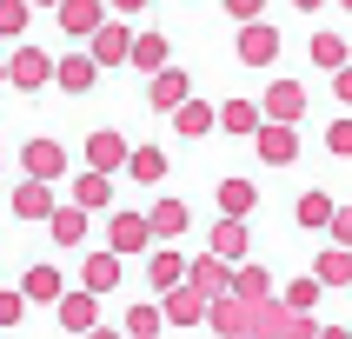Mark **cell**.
<instances>
[{"label":"cell","instance_id":"6da1fadb","mask_svg":"<svg viewBox=\"0 0 352 339\" xmlns=\"http://www.w3.org/2000/svg\"><path fill=\"white\" fill-rule=\"evenodd\" d=\"M7 87H14V94H40V87H54V54L34 47V40H20L14 54H7Z\"/></svg>","mask_w":352,"mask_h":339},{"label":"cell","instance_id":"7a4b0ae2","mask_svg":"<svg viewBox=\"0 0 352 339\" xmlns=\"http://www.w3.org/2000/svg\"><path fill=\"white\" fill-rule=\"evenodd\" d=\"M107 246H113L120 259H126V253H153V246H160L153 219L140 213V206H113V213H107Z\"/></svg>","mask_w":352,"mask_h":339},{"label":"cell","instance_id":"3957f363","mask_svg":"<svg viewBox=\"0 0 352 339\" xmlns=\"http://www.w3.org/2000/svg\"><path fill=\"white\" fill-rule=\"evenodd\" d=\"M279 47H286V34H279L273 20H246V27H239V40H233L239 67H273Z\"/></svg>","mask_w":352,"mask_h":339},{"label":"cell","instance_id":"277c9868","mask_svg":"<svg viewBox=\"0 0 352 339\" xmlns=\"http://www.w3.org/2000/svg\"><path fill=\"white\" fill-rule=\"evenodd\" d=\"M14 219H27V226H47L54 219V206H60V193H54V179H27L20 173V186H14Z\"/></svg>","mask_w":352,"mask_h":339},{"label":"cell","instance_id":"5b68a950","mask_svg":"<svg viewBox=\"0 0 352 339\" xmlns=\"http://www.w3.org/2000/svg\"><path fill=\"white\" fill-rule=\"evenodd\" d=\"M107 14H113L107 0H60V7H54V20H60L67 40H94L100 27H107Z\"/></svg>","mask_w":352,"mask_h":339},{"label":"cell","instance_id":"8992f818","mask_svg":"<svg viewBox=\"0 0 352 339\" xmlns=\"http://www.w3.org/2000/svg\"><path fill=\"white\" fill-rule=\"evenodd\" d=\"M126 160H133V140L113 133V127H94L87 133V166L94 173H126Z\"/></svg>","mask_w":352,"mask_h":339},{"label":"cell","instance_id":"52a82bcc","mask_svg":"<svg viewBox=\"0 0 352 339\" xmlns=\"http://www.w3.org/2000/svg\"><path fill=\"white\" fill-rule=\"evenodd\" d=\"M120 279H126V259L113 253V246H100V253H80V286L87 293H120Z\"/></svg>","mask_w":352,"mask_h":339},{"label":"cell","instance_id":"ba28073f","mask_svg":"<svg viewBox=\"0 0 352 339\" xmlns=\"http://www.w3.org/2000/svg\"><path fill=\"white\" fill-rule=\"evenodd\" d=\"M87 54H94L100 67H126V60H133V27H126V14H107V27L87 40Z\"/></svg>","mask_w":352,"mask_h":339},{"label":"cell","instance_id":"9c48e42d","mask_svg":"<svg viewBox=\"0 0 352 339\" xmlns=\"http://www.w3.org/2000/svg\"><path fill=\"white\" fill-rule=\"evenodd\" d=\"M100 74H107V67H100L87 47H74V54H60V60H54V87H60V94H94Z\"/></svg>","mask_w":352,"mask_h":339},{"label":"cell","instance_id":"30bf717a","mask_svg":"<svg viewBox=\"0 0 352 339\" xmlns=\"http://www.w3.org/2000/svg\"><path fill=\"white\" fill-rule=\"evenodd\" d=\"M54 319H60V333H94L100 326V293H87V286H67L60 293V306H54Z\"/></svg>","mask_w":352,"mask_h":339},{"label":"cell","instance_id":"8fae6325","mask_svg":"<svg viewBox=\"0 0 352 339\" xmlns=\"http://www.w3.org/2000/svg\"><path fill=\"white\" fill-rule=\"evenodd\" d=\"M206 306H213V299L199 293L193 279H179L173 293H160V313H166V326H206Z\"/></svg>","mask_w":352,"mask_h":339},{"label":"cell","instance_id":"7c38bea8","mask_svg":"<svg viewBox=\"0 0 352 339\" xmlns=\"http://www.w3.org/2000/svg\"><path fill=\"white\" fill-rule=\"evenodd\" d=\"M253 153L266 160V166H293L299 160V127H286V120H266L253 133Z\"/></svg>","mask_w":352,"mask_h":339},{"label":"cell","instance_id":"4fadbf2b","mask_svg":"<svg viewBox=\"0 0 352 339\" xmlns=\"http://www.w3.org/2000/svg\"><path fill=\"white\" fill-rule=\"evenodd\" d=\"M20 173H27V179H54V186H60V173H67V146H60V140H27V146H20Z\"/></svg>","mask_w":352,"mask_h":339},{"label":"cell","instance_id":"5bb4252c","mask_svg":"<svg viewBox=\"0 0 352 339\" xmlns=\"http://www.w3.org/2000/svg\"><path fill=\"white\" fill-rule=\"evenodd\" d=\"M206 253H219V259H253V226H246V219H226L219 213L213 219V233H206Z\"/></svg>","mask_w":352,"mask_h":339},{"label":"cell","instance_id":"9a60e30c","mask_svg":"<svg viewBox=\"0 0 352 339\" xmlns=\"http://www.w3.org/2000/svg\"><path fill=\"white\" fill-rule=\"evenodd\" d=\"M186 100H193V80L179 74V67H160V74L146 80V107H153V113H173Z\"/></svg>","mask_w":352,"mask_h":339},{"label":"cell","instance_id":"2e32d148","mask_svg":"<svg viewBox=\"0 0 352 339\" xmlns=\"http://www.w3.org/2000/svg\"><path fill=\"white\" fill-rule=\"evenodd\" d=\"M87 206H74V199H60L54 206V219H47V233H54V246L60 253H80V246H87Z\"/></svg>","mask_w":352,"mask_h":339},{"label":"cell","instance_id":"e0dca14e","mask_svg":"<svg viewBox=\"0 0 352 339\" xmlns=\"http://www.w3.org/2000/svg\"><path fill=\"white\" fill-rule=\"evenodd\" d=\"M20 293H27V306H60L67 279H60V266H54V259H34V266L20 273Z\"/></svg>","mask_w":352,"mask_h":339},{"label":"cell","instance_id":"ac0fdd59","mask_svg":"<svg viewBox=\"0 0 352 339\" xmlns=\"http://www.w3.org/2000/svg\"><path fill=\"white\" fill-rule=\"evenodd\" d=\"M206 326H213V339H233V333H253V306L239 293H219L213 306H206Z\"/></svg>","mask_w":352,"mask_h":339},{"label":"cell","instance_id":"d6986e66","mask_svg":"<svg viewBox=\"0 0 352 339\" xmlns=\"http://www.w3.org/2000/svg\"><path fill=\"white\" fill-rule=\"evenodd\" d=\"M259 107H266V120L299 127V120H306V87H299V80H273V87L259 94Z\"/></svg>","mask_w":352,"mask_h":339},{"label":"cell","instance_id":"ffe728a7","mask_svg":"<svg viewBox=\"0 0 352 339\" xmlns=\"http://www.w3.org/2000/svg\"><path fill=\"white\" fill-rule=\"evenodd\" d=\"M166 120H173V133L179 140H206V133H219V107H213V100H186V107H173V113H166Z\"/></svg>","mask_w":352,"mask_h":339},{"label":"cell","instance_id":"44dd1931","mask_svg":"<svg viewBox=\"0 0 352 339\" xmlns=\"http://www.w3.org/2000/svg\"><path fill=\"white\" fill-rule=\"evenodd\" d=\"M67 199H74V206H87V213H107V206H113V173H94V166H80L74 186H67Z\"/></svg>","mask_w":352,"mask_h":339},{"label":"cell","instance_id":"7402d4cb","mask_svg":"<svg viewBox=\"0 0 352 339\" xmlns=\"http://www.w3.org/2000/svg\"><path fill=\"white\" fill-rule=\"evenodd\" d=\"M186 279H193L206 299H219V293H233V259H219V253H193Z\"/></svg>","mask_w":352,"mask_h":339},{"label":"cell","instance_id":"603a6c76","mask_svg":"<svg viewBox=\"0 0 352 339\" xmlns=\"http://www.w3.org/2000/svg\"><path fill=\"white\" fill-rule=\"evenodd\" d=\"M213 206H219L226 219H253V213H259V186L233 173V179H219V186H213Z\"/></svg>","mask_w":352,"mask_h":339},{"label":"cell","instance_id":"cb8c5ba5","mask_svg":"<svg viewBox=\"0 0 352 339\" xmlns=\"http://www.w3.org/2000/svg\"><path fill=\"white\" fill-rule=\"evenodd\" d=\"M259 127H266V107H259V100H219V133L253 140Z\"/></svg>","mask_w":352,"mask_h":339},{"label":"cell","instance_id":"d4e9b609","mask_svg":"<svg viewBox=\"0 0 352 339\" xmlns=\"http://www.w3.org/2000/svg\"><path fill=\"white\" fill-rule=\"evenodd\" d=\"M333 213H339V199L326 193V186H306V193H299V206H293V219L306 226V233H326V226H333Z\"/></svg>","mask_w":352,"mask_h":339},{"label":"cell","instance_id":"484cf974","mask_svg":"<svg viewBox=\"0 0 352 339\" xmlns=\"http://www.w3.org/2000/svg\"><path fill=\"white\" fill-rule=\"evenodd\" d=\"M146 219H153V239L166 246V239H179L186 226H193V206H186V199H153V206H146Z\"/></svg>","mask_w":352,"mask_h":339},{"label":"cell","instance_id":"4316f807","mask_svg":"<svg viewBox=\"0 0 352 339\" xmlns=\"http://www.w3.org/2000/svg\"><path fill=\"white\" fill-rule=\"evenodd\" d=\"M186 266H193L186 253H166V246H153V253H146V286H153V293H173L179 279H186Z\"/></svg>","mask_w":352,"mask_h":339},{"label":"cell","instance_id":"83f0119b","mask_svg":"<svg viewBox=\"0 0 352 339\" xmlns=\"http://www.w3.org/2000/svg\"><path fill=\"white\" fill-rule=\"evenodd\" d=\"M126 67H140V74L153 80L160 67H173V40L166 34H133V60H126Z\"/></svg>","mask_w":352,"mask_h":339},{"label":"cell","instance_id":"f1b7e54d","mask_svg":"<svg viewBox=\"0 0 352 339\" xmlns=\"http://www.w3.org/2000/svg\"><path fill=\"white\" fill-rule=\"evenodd\" d=\"M233 293L246 299V306H259V299H273L279 286H273V273H266L259 259H239V266H233Z\"/></svg>","mask_w":352,"mask_h":339},{"label":"cell","instance_id":"f546056e","mask_svg":"<svg viewBox=\"0 0 352 339\" xmlns=\"http://www.w3.org/2000/svg\"><path fill=\"white\" fill-rule=\"evenodd\" d=\"M166 173H173V160L160 153V146H133V160H126V179L133 186H160Z\"/></svg>","mask_w":352,"mask_h":339},{"label":"cell","instance_id":"4dcf8cb0","mask_svg":"<svg viewBox=\"0 0 352 339\" xmlns=\"http://www.w3.org/2000/svg\"><path fill=\"white\" fill-rule=\"evenodd\" d=\"M286 326H293V306H286L279 293L253 306V339H286Z\"/></svg>","mask_w":352,"mask_h":339},{"label":"cell","instance_id":"1f68e13d","mask_svg":"<svg viewBox=\"0 0 352 339\" xmlns=\"http://www.w3.org/2000/svg\"><path fill=\"white\" fill-rule=\"evenodd\" d=\"M306 54H313L319 74H339V67L352 60V40L346 34H313V40H306Z\"/></svg>","mask_w":352,"mask_h":339},{"label":"cell","instance_id":"d6a6232c","mask_svg":"<svg viewBox=\"0 0 352 339\" xmlns=\"http://www.w3.org/2000/svg\"><path fill=\"white\" fill-rule=\"evenodd\" d=\"M313 273H319L326 293H339V286H352V253H346V246H326V253L313 259Z\"/></svg>","mask_w":352,"mask_h":339},{"label":"cell","instance_id":"836d02e7","mask_svg":"<svg viewBox=\"0 0 352 339\" xmlns=\"http://www.w3.org/2000/svg\"><path fill=\"white\" fill-rule=\"evenodd\" d=\"M160 326H166V313H160V299H153V306H126V326L120 333L126 339H160Z\"/></svg>","mask_w":352,"mask_h":339},{"label":"cell","instance_id":"e575fe53","mask_svg":"<svg viewBox=\"0 0 352 339\" xmlns=\"http://www.w3.org/2000/svg\"><path fill=\"white\" fill-rule=\"evenodd\" d=\"M34 27V0H0V40H27Z\"/></svg>","mask_w":352,"mask_h":339},{"label":"cell","instance_id":"d590c367","mask_svg":"<svg viewBox=\"0 0 352 339\" xmlns=\"http://www.w3.org/2000/svg\"><path fill=\"white\" fill-rule=\"evenodd\" d=\"M319 293H326V286H319V273H299V279H293V286H286L279 299H286L293 313H313V306H319Z\"/></svg>","mask_w":352,"mask_h":339},{"label":"cell","instance_id":"8d00e7d4","mask_svg":"<svg viewBox=\"0 0 352 339\" xmlns=\"http://www.w3.org/2000/svg\"><path fill=\"white\" fill-rule=\"evenodd\" d=\"M20 319H27V293L20 286H0V333H14Z\"/></svg>","mask_w":352,"mask_h":339},{"label":"cell","instance_id":"74e56055","mask_svg":"<svg viewBox=\"0 0 352 339\" xmlns=\"http://www.w3.org/2000/svg\"><path fill=\"white\" fill-rule=\"evenodd\" d=\"M326 153H333V160H352V113L326 127Z\"/></svg>","mask_w":352,"mask_h":339},{"label":"cell","instance_id":"f35d334b","mask_svg":"<svg viewBox=\"0 0 352 339\" xmlns=\"http://www.w3.org/2000/svg\"><path fill=\"white\" fill-rule=\"evenodd\" d=\"M219 7H226L239 27H246V20H266V0H219Z\"/></svg>","mask_w":352,"mask_h":339},{"label":"cell","instance_id":"ab89813d","mask_svg":"<svg viewBox=\"0 0 352 339\" xmlns=\"http://www.w3.org/2000/svg\"><path fill=\"white\" fill-rule=\"evenodd\" d=\"M326 233H333V246H346V253H352V206H339V213H333V226H326Z\"/></svg>","mask_w":352,"mask_h":339},{"label":"cell","instance_id":"60d3db41","mask_svg":"<svg viewBox=\"0 0 352 339\" xmlns=\"http://www.w3.org/2000/svg\"><path fill=\"white\" fill-rule=\"evenodd\" d=\"M333 100H339V107H346V113H352V60H346V67H339V74H333Z\"/></svg>","mask_w":352,"mask_h":339},{"label":"cell","instance_id":"b9f144b4","mask_svg":"<svg viewBox=\"0 0 352 339\" xmlns=\"http://www.w3.org/2000/svg\"><path fill=\"white\" fill-rule=\"evenodd\" d=\"M286 339H319V319H313V313H293V326H286Z\"/></svg>","mask_w":352,"mask_h":339},{"label":"cell","instance_id":"7bdbcfd3","mask_svg":"<svg viewBox=\"0 0 352 339\" xmlns=\"http://www.w3.org/2000/svg\"><path fill=\"white\" fill-rule=\"evenodd\" d=\"M107 7H113V14H140V7H146V0H107Z\"/></svg>","mask_w":352,"mask_h":339},{"label":"cell","instance_id":"ee69618b","mask_svg":"<svg viewBox=\"0 0 352 339\" xmlns=\"http://www.w3.org/2000/svg\"><path fill=\"white\" fill-rule=\"evenodd\" d=\"M80 339H126V333H113V326H94V333H80Z\"/></svg>","mask_w":352,"mask_h":339},{"label":"cell","instance_id":"f6af8a7d","mask_svg":"<svg viewBox=\"0 0 352 339\" xmlns=\"http://www.w3.org/2000/svg\"><path fill=\"white\" fill-rule=\"evenodd\" d=\"M319 339H352V333H346V326H319Z\"/></svg>","mask_w":352,"mask_h":339},{"label":"cell","instance_id":"bcb514c9","mask_svg":"<svg viewBox=\"0 0 352 339\" xmlns=\"http://www.w3.org/2000/svg\"><path fill=\"white\" fill-rule=\"evenodd\" d=\"M293 7H299V14H319V7H326V0H293Z\"/></svg>","mask_w":352,"mask_h":339},{"label":"cell","instance_id":"7dc6e473","mask_svg":"<svg viewBox=\"0 0 352 339\" xmlns=\"http://www.w3.org/2000/svg\"><path fill=\"white\" fill-rule=\"evenodd\" d=\"M0 87H7V60H0Z\"/></svg>","mask_w":352,"mask_h":339},{"label":"cell","instance_id":"c3c4849f","mask_svg":"<svg viewBox=\"0 0 352 339\" xmlns=\"http://www.w3.org/2000/svg\"><path fill=\"white\" fill-rule=\"evenodd\" d=\"M34 7H60V0H34Z\"/></svg>","mask_w":352,"mask_h":339},{"label":"cell","instance_id":"681fc988","mask_svg":"<svg viewBox=\"0 0 352 339\" xmlns=\"http://www.w3.org/2000/svg\"><path fill=\"white\" fill-rule=\"evenodd\" d=\"M339 7H346V14H352V0H339Z\"/></svg>","mask_w":352,"mask_h":339},{"label":"cell","instance_id":"f907efd6","mask_svg":"<svg viewBox=\"0 0 352 339\" xmlns=\"http://www.w3.org/2000/svg\"><path fill=\"white\" fill-rule=\"evenodd\" d=\"M233 339H253V333H233Z\"/></svg>","mask_w":352,"mask_h":339}]
</instances>
